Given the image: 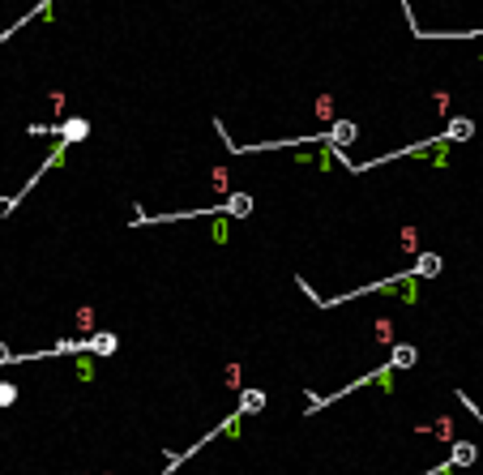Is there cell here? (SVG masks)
<instances>
[{
    "mask_svg": "<svg viewBox=\"0 0 483 475\" xmlns=\"http://www.w3.org/2000/svg\"><path fill=\"white\" fill-rule=\"evenodd\" d=\"M394 377L398 372L389 368V364H380V368H372V372H364V377H355L346 390H338V394H313L308 390V415L313 411H321V407H329V403H342L346 394H355V390H368V386H380V390H394Z\"/></svg>",
    "mask_w": 483,
    "mask_h": 475,
    "instance_id": "cell-1",
    "label": "cell"
},
{
    "mask_svg": "<svg viewBox=\"0 0 483 475\" xmlns=\"http://www.w3.org/2000/svg\"><path fill=\"white\" fill-rule=\"evenodd\" d=\"M475 137V120H466V116H453L449 120V129L441 133V141L449 146V141H471Z\"/></svg>",
    "mask_w": 483,
    "mask_h": 475,
    "instance_id": "cell-2",
    "label": "cell"
},
{
    "mask_svg": "<svg viewBox=\"0 0 483 475\" xmlns=\"http://www.w3.org/2000/svg\"><path fill=\"white\" fill-rule=\"evenodd\" d=\"M355 137H360V124H355V120H334V129H329V146H351Z\"/></svg>",
    "mask_w": 483,
    "mask_h": 475,
    "instance_id": "cell-3",
    "label": "cell"
},
{
    "mask_svg": "<svg viewBox=\"0 0 483 475\" xmlns=\"http://www.w3.org/2000/svg\"><path fill=\"white\" fill-rule=\"evenodd\" d=\"M415 360H419V352H415V347L411 343H394V352H389V368L398 372V368H415Z\"/></svg>",
    "mask_w": 483,
    "mask_h": 475,
    "instance_id": "cell-4",
    "label": "cell"
},
{
    "mask_svg": "<svg viewBox=\"0 0 483 475\" xmlns=\"http://www.w3.org/2000/svg\"><path fill=\"white\" fill-rule=\"evenodd\" d=\"M60 137H64L69 146H73V141H86V137H90V120H86V116L64 120V124H60Z\"/></svg>",
    "mask_w": 483,
    "mask_h": 475,
    "instance_id": "cell-5",
    "label": "cell"
},
{
    "mask_svg": "<svg viewBox=\"0 0 483 475\" xmlns=\"http://www.w3.org/2000/svg\"><path fill=\"white\" fill-rule=\"evenodd\" d=\"M441 274V257L437 253H419L415 266H411V279H437Z\"/></svg>",
    "mask_w": 483,
    "mask_h": 475,
    "instance_id": "cell-6",
    "label": "cell"
},
{
    "mask_svg": "<svg viewBox=\"0 0 483 475\" xmlns=\"http://www.w3.org/2000/svg\"><path fill=\"white\" fill-rule=\"evenodd\" d=\"M116 347H120V338L112 330H94L90 334V356H116Z\"/></svg>",
    "mask_w": 483,
    "mask_h": 475,
    "instance_id": "cell-7",
    "label": "cell"
},
{
    "mask_svg": "<svg viewBox=\"0 0 483 475\" xmlns=\"http://www.w3.org/2000/svg\"><path fill=\"white\" fill-rule=\"evenodd\" d=\"M479 458V449L471 445V441H453V449H449V467L457 471V467H471Z\"/></svg>",
    "mask_w": 483,
    "mask_h": 475,
    "instance_id": "cell-8",
    "label": "cell"
},
{
    "mask_svg": "<svg viewBox=\"0 0 483 475\" xmlns=\"http://www.w3.org/2000/svg\"><path fill=\"white\" fill-rule=\"evenodd\" d=\"M265 407V394L261 390H240V411L236 415H257Z\"/></svg>",
    "mask_w": 483,
    "mask_h": 475,
    "instance_id": "cell-9",
    "label": "cell"
},
{
    "mask_svg": "<svg viewBox=\"0 0 483 475\" xmlns=\"http://www.w3.org/2000/svg\"><path fill=\"white\" fill-rule=\"evenodd\" d=\"M419 433H437V441H453V420L441 415V420H432L428 429H419Z\"/></svg>",
    "mask_w": 483,
    "mask_h": 475,
    "instance_id": "cell-10",
    "label": "cell"
},
{
    "mask_svg": "<svg viewBox=\"0 0 483 475\" xmlns=\"http://www.w3.org/2000/svg\"><path fill=\"white\" fill-rule=\"evenodd\" d=\"M73 368H78L82 381H94V360H90V356H78V364H73Z\"/></svg>",
    "mask_w": 483,
    "mask_h": 475,
    "instance_id": "cell-11",
    "label": "cell"
},
{
    "mask_svg": "<svg viewBox=\"0 0 483 475\" xmlns=\"http://www.w3.org/2000/svg\"><path fill=\"white\" fill-rule=\"evenodd\" d=\"M376 343H394V321H389V317L376 321Z\"/></svg>",
    "mask_w": 483,
    "mask_h": 475,
    "instance_id": "cell-12",
    "label": "cell"
},
{
    "mask_svg": "<svg viewBox=\"0 0 483 475\" xmlns=\"http://www.w3.org/2000/svg\"><path fill=\"white\" fill-rule=\"evenodd\" d=\"M231 240V232H227V214H218L214 218V244H227Z\"/></svg>",
    "mask_w": 483,
    "mask_h": 475,
    "instance_id": "cell-13",
    "label": "cell"
},
{
    "mask_svg": "<svg viewBox=\"0 0 483 475\" xmlns=\"http://www.w3.org/2000/svg\"><path fill=\"white\" fill-rule=\"evenodd\" d=\"M13 403H17V386L0 381V407H13Z\"/></svg>",
    "mask_w": 483,
    "mask_h": 475,
    "instance_id": "cell-14",
    "label": "cell"
},
{
    "mask_svg": "<svg viewBox=\"0 0 483 475\" xmlns=\"http://www.w3.org/2000/svg\"><path fill=\"white\" fill-rule=\"evenodd\" d=\"M402 248H406V253H415V248H419V232L415 227H402Z\"/></svg>",
    "mask_w": 483,
    "mask_h": 475,
    "instance_id": "cell-15",
    "label": "cell"
},
{
    "mask_svg": "<svg viewBox=\"0 0 483 475\" xmlns=\"http://www.w3.org/2000/svg\"><path fill=\"white\" fill-rule=\"evenodd\" d=\"M210 180H214V193H222V189H227V167H222V163L210 171Z\"/></svg>",
    "mask_w": 483,
    "mask_h": 475,
    "instance_id": "cell-16",
    "label": "cell"
},
{
    "mask_svg": "<svg viewBox=\"0 0 483 475\" xmlns=\"http://www.w3.org/2000/svg\"><path fill=\"white\" fill-rule=\"evenodd\" d=\"M227 386L240 390V364H227Z\"/></svg>",
    "mask_w": 483,
    "mask_h": 475,
    "instance_id": "cell-17",
    "label": "cell"
},
{
    "mask_svg": "<svg viewBox=\"0 0 483 475\" xmlns=\"http://www.w3.org/2000/svg\"><path fill=\"white\" fill-rule=\"evenodd\" d=\"M103 475H112V471H103Z\"/></svg>",
    "mask_w": 483,
    "mask_h": 475,
    "instance_id": "cell-18",
    "label": "cell"
}]
</instances>
